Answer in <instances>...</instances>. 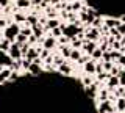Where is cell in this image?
Returning a JSON list of instances; mask_svg holds the SVG:
<instances>
[{
	"label": "cell",
	"mask_w": 125,
	"mask_h": 113,
	"mask_svg": "<svg viewBox=\"0 0 125 113\" xmlns=\"http://www.w3.org/2000/svg\"><path fill=\"white\" fill-rule=\"evenodd\" d=\"M21 27H19L17 24H11V25H8L6 28H5V32H3V35H5V38L6 39H10L11 42H16V38H17V35L21 33Z\"/></svg>",
	"instance_id": "obj_1"
},
{
	"label": "cell",
	"mask_w": 125,
	"mask_h": 113,
	"mask_svg": "<svg viewBox=\"0 0 125 113\" xmlns=\"http://www.w3.org/2000/svg\"><path fill=\"white\" fill-rule=\"evenodd\" d=\"M61 28H62V35H64V36H67V38H70V39H73V38H75L78 33H81V32H83V28H81V27H78L77 24L66 25V27L62 25Z\"/></svg>",
	"instance_id": "obj_2"
},
{
	"label": "cell",
	"mask_w": 125,
	"mask_h": 113,
	"mask_svg": "<svg viewBox=\"0 0 125 113\" xmlns=\"http://www.w3.org/2000/svg\"><path fill=\"white\" fill-rule=\"evenodd\" d=\"M8 52H10V57L13 58V60H22L23 58L22 50H21V44H19V42H13Z\"/></svg>",
	"instance_id": "obj_3"
},
{
	"label": "cell",
	"mask_w": 125,
	"mask_h": 113,
	"mask_svg": "<svg viewBox=\"0 0 125 113\" xmlns=\"http://www.w3.org/2000/svg\"><path fill=\"white\" fill-rule=\"evenodd\" d=\"M13 61H14V60L10 57V53H6L5 50L0 49V66H8V68H11Z\"/></svg>",
	"instance_id": "obj_4"
},
{
	"label": "cell",
	"mask_w": 125,
	"mask_h": 113,
	"mask_svg": "<svg viewBox=\"0 0 125 113\" xmlns=\"http://www.w3.org/2000/svg\"><path fill=\"white\" fill-rule=\"evenodd\" d=\"M114 108L111 107V102L109 100H102L100 107H99V113H113Z\"/></svg>",
	"instance_id": "obj_5"
},
{
	"label": "cell",
	"mask_w": 125,
	"mask_h": 113,
	"mask_svg": "<svg viewBox=\"0 0 125 113\" xmlns=\"http://www.w3.org/2000/svg\"><path fill=\"white\" fill-rule=\"evenodd\" d=\"M120 24H122V21L117 19V17H108L106 21H105V25L109 27V28H117Z\"/></svg>",
	"instance_id": "obj_6"
},
{
	"label": "cell",
	"mask_w": 125,
	"mask_h": 113,
	"mask_svg": "<svg viewBox=\"0 0 125 113\" xmlns=\"http://www.w3.org/2000/svg\"><path fill=\"white\" fill-rule=\"evenodd\" d=\"M83 49H84V52L88 53L89 57H91V53H92L94 50L97 49V44H95V42H94V41H88V39H86V42L83 44Z\"/></svg>",
	"instance_id": "obj_7"
},
{
	"label": "cell",
	"mask_w": 125,
	"mask_h": 113,
	"mask_svg": "<svg viewBox=\"0 0 125 113\" xmlns=\"http://www.w3.org/2000/svg\"><path fill=\"white\" fill-rule=\"evenodd\" d=\"M55 44H56V38L55 36H49V38H45L44 41H42V46H44V49H53L55 47Z\"/></svg>",
	"instance_id": "obj_8"
},
{
	"label": "cell",
	"mask_w": 125,
	"mask_h": 113,
	"mask_svg": "<svg viewBox=\"0 0 125 113\" xmlns=\"http://www.w3.org/2000/svg\"><path fill=\"white\" fill-rule=\"evenodd\" d=\"M28 71H30V74H31V75H41V74H42V71H41V64L34 63V61L30 64Z\"/></svg>",
	"instance_id": "obj_9"
},
{
	"label": "cell",
	"mask_w": 125,
	"mask_h": 113,
	"mask_svg": "<svg viewBox=\"0 0 125 113\" xmlns=\"http://www.w3.org/2000/svg\"><path fill=\"white\" fill-rule=\"evenodd\" d=\"M120 85V82H119V77L117 75H111L108 79V88L109 89H114V88H117Z\"/></svg>",
	"instance_id": "obj_10"
},
{
	"label": "cell",
	"mask_w": 125,
	"mask_h": 113,
	"mask_svg": "<svg viewBox=\"0 0 125 113\" xmlns=\"http://www.w3.org/2000/svg\"><path fill=\"white\" fill-rule=\"evenodd\" d=\"M99 36H100V33H99L97 28H91L88 33H86V39H88V41H95Z\"/></svg>",
	"instance_id": "obj_11"
},
{
	"label": "cell",
	"mask_w": 125,
	"mask_h": 113,
	"mask_svg": "<svg viewBox=\"0 0 125 113\" xmlns=\"http://www.w3.org/2000/svg\"><path fill=\"white\" fill-rule=\"evenodd\" d=\"M11 72H13V71H11V68L10 69H0V83H2V82H8Z\"/></svg>",
	"instance_id": "obj_12"
},
{
	"label": "cell",
	"mask_w": 125,
	"mask_h": 113,
	"mask_svg": "<svg viewBox=\"0 0 125 113\" xmlns=\"http://www.w3.org/2000/svg\"><path fill=\"white\" fill-rule=\"evenodd\" d=\"M84 71H86V74H94L95 72V63L94 61H88V63H84Z\"/></svg>",
	"instance_id": "obj_13"
},
{
	"label": "cell",
	"mask_w": 125,
	"mask_h": 113,
	"mask_svg": "<svg viewBox=\"0 0 125 113\" xmlns=\"http://www.w3.org/2000/svg\"><path fill=\"white\" fill-rule=\"evenodd\" d=\"M39 57V52H38V49H31L30 47V50L27 52V55H25V58H28V60H36V58Z\"/></svg>",
	"instance_id": "obj_14"
},
{
	"label": "cell",
	"mask_w": 125,
	"mask_h": 113,
	"mask_svg": "<svg viewBox=\"0 0 125 113\" xmlns=\"http://www.w3.org/2000/svg\"><path fill=\"white\" fill-rule=\"evenodd\" d=\"M60 72L62 74V75H70V72H72V68H70L69 64L62 63V64H60Z\"/></svg>",
	"instance_id": "obj_15"
},
{
	"label": "cell",
	"mask_w": 125,
	"mask_h": 113,
	"mask_svg": "<svg viewBox=\"0 0 125 113\" xmlns=\"http://www.w3.org/2000/svg\"><path fill=\"white\" fill-rule=\"evenodd\" d=\"M84 93H86V96H88L89 99H92V97H95L97 88L94 87V85H89V88H86V89H84Z\"/></svg>",
	"instance_id": "obj_16"
},
{
	"label": "cell",
	"mask_w": 125,
	"mask_h": 113,
	"mask_svg": "<svg viewBox=\"0 0 125 113\" xmlns=\"http://www.w3.org/2000/svg\"><path fill=\"white\" fill-rule=\"evenodd\" d=\"M31 28H33V35H34L36 38H42V33H44L42 30H44V28H42L41 25H38V24H36V25L31 27Z\"/></svg>",
	"instance_id": "obj_17"
},
{
	"label": "cell",
	"mask_w": 125,
	"mask_h": 113,
	"mask_svg": "<svg viewBox=\"0 0 125 113\" xmlns=\"http://www.w3.org/2000/svg\"><path fill=\"white\" fill-rule=\"evenodd\" d=\"M11 44H13V42H11L10 39H6V38H5V39H3L2 42H0V49H2V50H5V52H6V50H10Z\"/></svg>",
	"instance_id": "obj_18"
},
{
	"label": "cell",
	"mask_w": 125,
	"mask_h": 113,
	"mask_svg": "<svg viewBox=\"0 0 125 113\" xmlns=\"http://www.w3.org/2000/svg\"><path fill=\"white\" fill-rule=\"evenodd\" d=\"M16 5H17L19 8H28V6L31 5V2H30V0H17Z\"/></svg>",
	"instance_id": "obj_19"
},
{
	"label": "cell",
	"mask_w": 125,
	"mask_h": 113,
	"mask_svg": "<svg viewBox=\"0 0 125 113\" xmlns=\"http://www.w3.org/2000/svg\"><path fill=\"white\" fill-rule=\"evenodd\" d=\"M102 55H103V50H102V49H95L91 53V57L94 58V60H102Z\"/></svg>",
	"instance_id": "obj_20"
},
{
	"label": "cell",
	"mask_w": 125,
	"mask_h": 113,
	"mask_svg": "<svg viewBox=\"0 0 125 113\" xmlns=\"http://www.w3.org/2000/svg\"><path fill=\"white\" fill-rule=\"evenodd\" d=\"M16 42H19V44H23V42H28V36H25L23 33H19L17 38H16Z\"/></svg>",
	"instance_id": "obj_21"
},
{
	"label": "cell",
	"mask_w": 125,
	"mask_h": 113,
	"mask_svg": "<svg viewBox=\"0 0 125 113\" xmlns=\"http://www.w3.org/2000/svg\"><path fill=\"white\" fill-rule=\"evenodd\" d=\"M117 110L125 112V97H119V100H117Z\"/></svg>",
	"instance_id": "obj_22"
},
{
	"label": "cell",
	"mask_w": 125,
	"mask_h": 113,
	"mask_svg": "<svg viewBox=\"0 0 125 113\" xmlns=\"http://www.w3.org/2000/svg\"><path fill=\"white\" fill-rule=\"evenodd\" d=\"M52 35L55 38H61L62 36V28L61 27H55V28H52Z\"/></svg>",
	"instance_id": "obj_23"
},
{
	"label": "cell",
	"mask_w": 125,
	"mask_h": 113,
	"mask_svg": "<svg viewBox=\"0 0 125 113\" xmlns=\"http://www.w3.org/2000/svg\"><path fill=\"white\" fill-rule=\"evenodd\" d=\"M36 24H38V17L36 16H28V17H27V25L33 27V25H36Z\"/></svg>",
	"instance_id": "obj_24"
},
{
	"label": "cell",
	"mask_w": 125,
	"mask_h": 113,
	"mask_svg": "<svg viewBox=\"0 0 125 113\" xmlns=\"http://www.w3.org/2000/svg\"><path fill=\"white\" fill-rule=\"evenodd\" d=\"M80 57H81V53L78 52V49H72V53H70V58H72V60H75V61H78V60H80Z\"/></svg>",
	"instance_id": "obj_25"
},
{
	"label": "cell",
	"mask_w": 125,
	"mask_h": 113,
	"mask_svg": "<svg viewBox=\"0 0 125 113\" xmlns=\"http://www.w3.org/2000/svg\"><path fill=\"white\" fill-rule=\"evenodd\" d=\"M14 19H16V24H21V22H27V17L23 14H14Z\"/></svg>",
	"instance_id": "obj_26"
},
{
	"label": "cell",
	"mask_w": 125,
	"mask_h": 113,
	"mask_svg": "<svg viewBox=\"0 0 125 113\" xmlns=\"http://www.w3.org/2000/svg\"><path fill=\"white\" fill-rule=\"evenodd\" d=\"M61 52H62V55H64V57L70 58V53H72V49H70V47H66V46H62V47H61Z\"/></svg>",
	"instance_id": "obj_27"
},
{
	"label": "cell",
	"mask_w": 125,
	"mask_h": 113,
	"mask_svg": "<svg viewBox=\"0 0 125 113\" xmlns=\"http://www.w3.org/2000/svg\"><path fill=\"white\" fill-rule=\"evenodd\" d=\"M55 27H60V22L56 19H50L49 24H47V28H55Z\"/></svg>",
	"instance_id": "obj_28"
},
{
	"label": "cell",
	"mask_w": 125,
	"mask_h": 113,
	"mask_svg": "<svg viewBox=\"0 0 125 113\" xmlns=\"http://www.w3.org/2000/svg\"><path fill=\"white\" fill-rule=\"evenodd\" d=\"M109 53H111V60H113V61H114V60H117V61H119L120 55H122V53H120L119 50H111V52H109Z\"/></svg>",
	"instance_id": "obj_29"
},
{
	"label": "cell",
	"mask_w": 125,
	"mask_h": 113,
	"mask_svg": "<svg viewBox=\"0 0 125 113\" xmlns=\"http://www.w3.org/2000/svg\"><path fill=\"white\" fill-rule=\"evenodd\" d=\"M119 82H120V87H125V69H122V71L119 72Z\"/></svg>",
	"instance_id": "obj_30"
},
{
	"label": "cell",
	"mask_w": 125,
	"mask_h": 113,
	"mask_svg": "<svg viewBox=\"0 0 125 113\" xmlns=\"http://www.w3.org/2000/svg\"><path fill=\"white\" fill-rule=\"evenodd\" d=\"M21 50H22V55L25 57L27 52L30 50V44H28V42H23V44H21Z\"/></svg>",
	"instance_id": "obj_31"
},
{
	"label": "cell",
	"mask_w": 125,
	"mask_h": 113,
	"mask_svg": "<svg viewBox=\"0 0 125 113\" xmlns=\"http://www.w3.org/2000/svg\"><path fill=\"white\" fill-rule=\"evenodd\" d=\"M81 46H83V42H81L80 39H75V38L72 39V49H80Z\"/></svg>",
	"instance_id": "obj_32"
},
{
	"label": "cell",
	"mask_w": 125,
	"mask_h": 113,
	"mask_svg": "<svg viewBox=\"0 0 125 113\" xmlns=\"http://www.w3.org/2000/svg\"><path fill=\"white\" fill-rule=\"evenodd\" d=\"M31 63H33L31 60H28V58H25V57H23V60H22V68H23V69H28Z\"/></svg>",
	"instance_id": "obj_33"
},
{
	"label": "cell",
	"mask_w": 125,
	"mask_h": 113,
	"mask_svg": "<svg viewBox=\"0 0 125 113\" xmlns=\"http://www.w3.org/2000/svg\"><path fill=\"white\" fill-rule=\"evenodd\" d=\"M80 8H81V3H80V2H77V0L72 3V5H70V10H72V11H78Z\"/></svg>",
	"instance_id": "obj_34"
},
{
	"label": "cell",
	"mask_w": 125,
	"mask_h": 113,
	"mask_svg": "<svg viewBox=\"0 0 125 113\" xmlns=\"http://www.w3.org/2000/svg\"><path fill=\"white\" fill-rule=\"evenodd\" d=\"M99 97H100V100H108V91H106V89H103V91H100L99 93Z\"/></svg>",
	"instance_id": "obj_35"
},
{
	"label": "cell",
	"mask_w": 125,
	"mask_h": 113,
	"mask_svg": "<svg viewBox=\"0 0 125 113\" xmlns=\"http://www.w3.org/2000/svg\"><path fill=\"white\" fill-rule=\"evenodd\" d=\"M102 60H103V61H113V60H111V53H109V52H103Z\"/></svg>",
	"instance_id": "obj_36"
},
{
	"label": "cell",
	"mask_w": 125,
	"mask_h": 113,
	"mask_svg": "<svg viewBox=\"0 0 125 113\" xmlns=\"http://www.w3.org/2000/svg\"><path fill=\"white\" fill-rule=\"evenodd\" d=\"M111 68H113L111 61H105V63H103V69H105V71H111Z\"/></svg>",
	"instance_id": "obj_37"
},
{
	"label": "cell",
	"mask_w": 125,
	"mask_h": 113,
	"mask_svg": "<svg viewBox=\"0 0 125 113\" xmlns=\"http://www.w3.org/2000/svg\"><path fill=\"white\" fill-rule=\"evenodd\" d=\"M92 25H94V28H97V27H102V21H100L99 17H95V19L92 21Z\"/></svg>",
	"instance_id": "obj_38"
},
{
	"label": "cell",
	"mask_w": 125,
	"mask_h": 113,
	"mask_svg": "<svg viewBox=\"0 0 125 113\" xmlns=\"http://www.w3.org/2000/svg\"><path fill=\"white\" fill-rule=\"evenodd\" d=\"M119 68H114V66H113L111 68V71H109V74H111V75H119Z\"/></svg>",
	"instance_id": "obj_39"
},
{
	"label": "cell",
	"mask_w": 125,
	"mask_h": 113,
	"mask_svg": "<svg viewBox=\"0 0 125 113\" xmlns=\"http://www.w3.org/2000/svg\"><path fill=\"white\" fill-rule=\"evenodd\" d=\"M53 61H55V63H56L58 66H60V64H62V63H64V61H62V58H61V57H58V55H56V57H55V58H53Z\"/></svg>",
	"instance_id": "obj_40"
},
{
	"label": "cell",
	"mask_w": 125,
	"mask_h": 113,
	"mask_svg": "<svg viewBox=\"0 0 125 113\" xmlns=\"http://www.w3.org/2000/svg\"><path fill=\"white\" fill-rule=\"evenodd\" d=\"M83 83L86 85V87H89V85H92V80H91V77H84V79H83Z\"/></svg>",
	"instance_id": "obj_41"
},
{
	"label": "cell",
	"mask_w": 125,
	"mask_h": 113,
	"mask_svg": "<svg viewBox=\"0 0 125 113\" xmlns=\"http://www.w3.org/2000/svg\"><path fill=\"white\" fill-rule=\"evenodd\" d=\"M88 61H89V57H80V60H78V63L84 64V63H88Z\"/></svg>",
	"instance_id": "obj_42"
},
{
	"label": "cell",
	"mask_w": 125,
	"mask_h": 113,
	"mask_svg": "<svg viewBox=\"0 0 125 113\" xmlns=\"http://www.w3.org/2000/svg\"><path fill=\"white\" fill-rule=\"evenodd\" d=\"M117 28H119V32L122 33V35H125V22H122V24L117 27Z\"/></svg>",
	"instance_id": "obj_43"
},
{
	"label": "cell",
	"mask_w": 125,
	"mask_h": 113,
	"mask_svg": "<svg viewBox=\"0 0 125 113\" xmlns=\"http://www.w3.org/2000/svg\"><path fill=\"white\" fill-rule=\"evenodd\" d=\"M100 49H102V50H103V52H108V42H106V41H105V42H103V44H102V46H100Z\"/></svg>",
	"instance_id": "obj_44"
},
{
	"label": "cell",
	"mask_w": 125,
	"mask_h": 113,
	"mask_svg": "<svg viewBox=\"0 0 125 113\" xmlns=\"http://www.w3.org/2000/svg\"><path fill=\"white\" fill-rule=\"evenodd\" d=\"M119 63L122 64V66H125V55H120V58H119Z\"/></svg>",
	"instance_id": "obj_45"
},
{
	"label": "cell",
	"mask_w": 125,
	"mask_h": 113,
	"mask_svg": "<svg viewBox=\"0 0 125 113\" xmlns=\"http://www.w3.org/2000/svg\"><path fill=\"white\" fill-rule=\"evenodd\" d=\"M0 6H8V0H0Z\"/></svg>",
	"instance_id": "obj_46"
},
{
	"label": "cell",
	"mask_w": 125,
	"mask_h": 113,
	"mask_svg": "<svg viewBox=\"0 0 125 113\" xmlns=\"http://www.w3.org/2000/svg\"><path fill=\"white\" fill-rule=\"evenodd\" d=\"M5 25H6V22L3 21V19H0V28H3V27H5Z\"/></svg>",
	"instance_id": "obj_47"
},
{
	"label": "cell",
	"mask_w": 125,
	"mask_h": 113,
	"mask_svg": "<svg viewBox=\"0 0 125 113\" xmlns=\"http://www.w3.org/2000/svg\"><path fill=\"white\" fill-rule=\"evenodd\" d=\"M42 2V0H34V3H41Z\"/></svg>",
	"instance_id": "obj_48"
},
{
	"label": "cell",
	"mask_w": 125,
	"mask_h": 113,
	"mask_svg": "<svg viewBox=\"0 0 125 113\" xmlns=\"http://www.w3.org/2000/svg\"><path fill=\"white\" fill-rule=\"evenodd\" d=\"M66 2H75V0H66Z\"/></svg>",
	"instance_id": "obj_49"
}]
</instances>
